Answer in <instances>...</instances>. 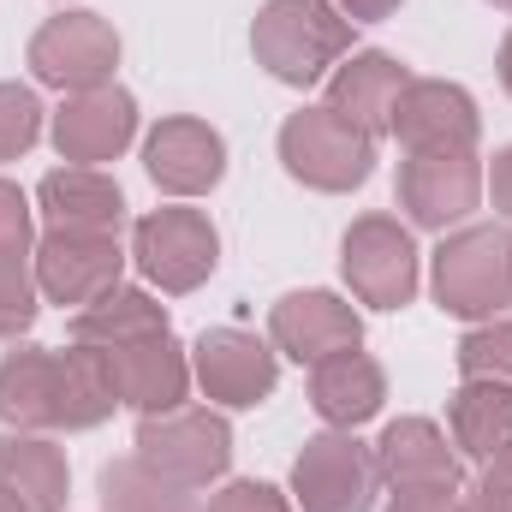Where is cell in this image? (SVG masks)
<instances>
[{"mask_svg": "<svg viewBox=\"0 0 512 512\" xmlns=\"http://www.w3.org/2000/svg\"><path fill=\"white\" fill-rule=\"evenodd\" d=\"M120 393L108 382V364L96 346L48 352V346H18L0 358V423L6 429H96L108 423Z\"/></svg>", "mask_w": 512, "mask_h": 512, "instance_id": "obj_1", "label": "cell"}, {"mask_svg": "<svg viewBox=\"0 0 512 512\" xmlns=\"http://www.w3.org/2000/svg\"><path fill=\"white\" fill-rule=\"evenodd\" d=\"M251 54L268 78L310 90L352 54V18L334 0H268L251 24Z\"/></svg>", "mask_w": 512, "mask_h": 512, "instance_id": "obj_2", "label": "cell"}, {"mask_svg": "<svg viewBox=\"0 0 512 512\" xmlns=\"http://www.w3.org/2000/svg\"><path fill=\"white\" fill-rule=\"evenodd\" d=\"M137 465L155 471L161 483L173 489H209L227 477L233 465V429L221 411H203V405H173V411H149L137 423V441H131Z\"/></svg>", "mask_w": 512, "mask_h": 512, "instance_id": "obj_3", "label": "cell"}, {"mask_svg": "<svg viewBox=\"0 0 512 512\" xmlns=\"http://www.w3.org/2000/svg\"><path fill=\"white\" fill-rule=\"evenodd\" d=\"M435 304L465 322H495L512 310V233L483 221L459 227L435 251Z\"/></svg>", "mask_w": 512, "mask_h": 512, "instance_id": "obj_4", "label": "cell"}, {"mask_svg": "<svg viewBox=\"0 0 512 512\" xmlns=\"http://www.w3.org/2000/svg\"><path fill=\"white\" fill-rule=\"evenodd\" d=\"M280 161L298 185L310 191H358L376 167V137L358 131L352 120H340L328 102L322 108H298L286 126H280Z\"/></svg>", "mask_w": 512, "mask_h": 512, "instance_id": "obj_5", "label": "cell"}, {"mask_svg": "<svg viewBox=\"0 0 512 512\" xmlns=\"http://www.w3.org/2000/svg\"><path fill=\"white\" fill-rule=\"evenodd\" d=\"M382 489L376 447H364L352 429L310 435L292 459V501L304 512H370Z\"/></svg>", "mask_w": 512, "mask_h": 512, "instance_id": "obj_6", "label": "cell"}, {"mask_svg": "<svg viewBox=\"0 0 512 512\" xmlns=\"http://www.w3.org/2000/svg\"><path fill=\"white\" fill-rule=\"evenodd\" d=\"M131 262L143 268L149 286L161 292H197L215 262H221V239L209 227L203 209H149L137 227H131Z\"/></svg>", "mask_w": 512, "mask_h": 512, "instance_id": "obj_7", "label": "cell"}, {"mask_svg": "<svg viewBox=\"0 0 512 512\" xmlns=\"http://www.w3.org/2000/svg\"><path fill=\"white\" fill-rule=\"evenodd\" d=\"M114 66H120V36L102 12H60L30 36V72L48 90H66V96L102 90L114 84Z\"/></svg>", "mask_w": 512, "mask_h": 512, "instance_id": "obj_8", "label": "cell"}, {"mask_svg": "<svg viewBox=\"0 0 512 512\" xmlns=\"http://www.w3.org/2000/svg\"><path fill=\"white\" fill-rule=\"evenodd\" d=\"M120 268H126V251H120V233H96V227H48L36 239V292L48 304H96L102 292L120 286Z\"/></svg>", "mask_w": 512, "mask_h": 512, "instance_id": "obj_9", "label": "cell"}, {"mask_svg": "<svg viewBox=\"0 0 512 512\" xmlns=\"http://www.w3.org/2000/svg\"><path fill=\"white\" fill-rule=\"evenodd\" d=\"M340 268L358 304L376 310H405L417 298V245L393 215H364L352 221L346 245H340Z\"/></svg>", "mask_w": 512, "mask_h": 512, "instance_id": "obj_10", "label": "cell"}, {"mask_svg": "<svg viewBox=\"0 0 512 512\" xmlns=\"http://www.w3.org/2000/svg\"><path fill=\"white\" fill-rule=\"evenodd\" d=\"M477 131L483 120H477L471 90L447 78H411L393 108V137L405 143V155H471Z\"/></svg>", "mask_w": 512, "mask_h": 512, "instance_id": "obj_11", "label": "cell"}, {"mask_svg": "<svg viewBox=\"0 0 512 512\" xmlns=\"http://www.w3.org/2000/svg\"><path fill=\"white\" fill-rule=\"evenodd\" d=\"M191 376H197V387L215 405L251 411V405H262L274 393L280 364H274V352L256 334H245V328H203L197 346H191Z\"/></svg>", "mask_w": 512, "mask_h": 512, "instance_id": "obj_12", "label": "cell"}, {"mask_svg": "<svg viewBox=\"0 0 512 512\" xmlns=\"http://www.w3.org/2000/svg\"><path fill=\"white\" fill-rule=\"evenodd\" d=\"M393 191H399V209L411 215V227L447 233L453 221H465L477 209L483 167H477V155H405Z\"/></svg>", "mask_w": 512, "mask_h": 512, "instance_id": "obj_13", "label": "cell"}, {"mask_svg": "<svg viewBox=\"0 0 512 512\" xmlns=\"http://www.w3.org/2000/svg\"><path fill=\"white\" fill-rule=\"evenodd\" d=\"M131 137H137V102H131L120 84L78 90V96H66V108L54 114V149H60L66 167L120 161Z\"/></svg>", "mask_w": 512, "mask_h": 512, "instance_id": "obj_14", "label": "cell"}, {"mask_svg": "<svg viewBox=\"0 0 512 512\" xmlns=\"http://www.w3.org/2000/svg\"><path fill=\"white\" fill-rule=\"evenodd\" d=\"M268 340L292 364H322V358L352 352L364 340V316L334 292H286L268 310Z\"/></svg>", "mask_w": 512, "mask_h": 512, "instance_id": "obj_15", "label": "cell"}, {"mask_svg": "<svg viewBox=\"0 0 512 512\" xmlns=\"http://www.w3.org/2000/svg\"><path fill=\"white\" fill-rule=\"evenodd\" d=\"M143 167H149V179L167 197H203L227 173V143H221V131L209 126V120L173 114V120H161V126L149 131Z\"/></svg>", "mask_w": 512, "mask_h": 512, "instance_id": "obj_16", "label": "cell"}, {"mask_svg": "<svg viewBox=\"0 0 512 512\" xmlns=\"http://www.w3.org/2000/svg\"><path fill=\"white\" fill-rule=\"evenodd\" d=\"M102 364H108V382L120 393V405L131 411H173L185 405V387H191V358L179 352L173 334H143L126 346H96Z\"/></svg>", "mask_w": 512, "mask_h": 512, "instance_id": "obj_17", "label": "cell"}, {"mask_svg": "<svg viewBox=\"0 0 512 512\" xmlns=\"http://www.w3.org/2000/svg\"><path fill=\"white\" fill-rule=\"evenodd\" d=\"M36 322V233H30V197L0 179V340L30 334Z\"/></svg>", "mask_w": 512, "mask_h": 512, "instance_id": "obj_18", "label": "cell"}, {"mask_svg": "<svg viewBox=\"0 0 512 512\" xmlns=\"http://www.w3.org/2000/svg\"><path fill=\"white\" fill-rule=\"evenodd\" d=\"M405 84H411V72L393 54L370 48V54H352L328 72V108L340 120H352L358 131L382 137V131H393V108H399Z\"/></svg>", "mask_w": 512, "mask_h": 512, "instance_id": "obj_19", "label": "cell"}, {"mask_svg": "<svg viewBox=\"0 0 512 512\" xmlns=\"http://www.w3.org/2000/svg\"><path fill=\"white\" fill-rule=\"evenodd\" d=\"M387 399V376L382 364L370 358V352H334V358H322V364H310V405H316V417L328 423V429H358V423H370L376 411H382Z\"/></svg>", "mask_w": 512, "mask_h": 512, "instance_id": "obj_20", "label": "cell"}, {"mask_svg": "<svg viewBox=\"0 0 512 512\" xmlns=\"http://www.w3.org/2000/svg\"><path fill=\"white\" fill-rule=\"evenodd\" d=\"M376 471H382L387 489H423V483L459 489V453L447 447V435L429 417L387 423L382 441H376Z\"/></svg>", "mask_w": 512, "mask_h": 512, "instance_id": "obj_21", "label": "cell"}, {"mask_svg": "<svg viewBox=\"0 0 512 512\" xmlns=\"http://www.w3.org/2000/svg\"><path fill=\"white\" fill-rule=\"evenodd\" d=\"M36 203H42L48 227L120 233V221H126V191H120V179H108L102 167H54V173L36 185Z\"/></svg>", "mask_w": 512, "mask_h": 512, "instance_id": "obj_22", "label": "cell"}, {"mask_svg": "<svg viewBox=\"0 0 512 512\" xmlns=\"http://www.w3.org/2000/svg\"><path fill=\"white\" fill-rule=\"evenodd\" d=\"M66 453L48 435H0V489L18 501L24 512H66Z\"/></svg>", "mask_w": 512, "mask_h": 512, "instance_id": "obj_23", "label": "cell"}, {"mask_svg": "<svg viewBox=\"0 0 512 512\" xmlns=\"http://www.w3.org/2000/svg\"><path fill=\"white\" fill-rule=\"evenodd\" d=\"M447 429L459 459H495L501 447H512V387L465 376V387L447 399Z\"/></svg>", "mask_w": 512, "mask_h": 512, "instance_id": "obj_24", "label": "cell"}, {"mask_svg": "<svg viewBox=\"0 0 512 512\" xmlns=\"http://www.w3.org/2000/svg\"><path fill=\"white\" fill-rule=\"evenodd\" d=\"M143 334H167V304H155L137 286H114L96 304L72 310V346H126Z\"/></svg>", "mask_w": 512, "mask_h": 512, "instance_id": "obj_25", "label": "cell"}, {"mask_svg": "<svg viewBox=\"0 0 512 512\" xmlns=\"http://www.w3.org/2000/svg\"><path fill=\"white\" fill-rule=\"evenodd\" d=\"M102 512H203L191 489L161 483L155 471H143L137 459H114L102 471Z\"/></svg>", "mask_w": 512, "mask_h": 512, "instance_id": "obj_26", "label": "cell"}, {"mask_svg": "<svg viewBox=\"0 0 512 512\" xmlns=\"http://www.w3.org/2000/svg\"><path fill=\"white\" fill-rule=\"evenodd\" d=\"M459 376L512 387V316L477 322V328L459 340Z\"/></svg>", "mask_w": 512, "mask_h": 512, "instance_id": "obj_27", "label": "cell"}, {"mask_svg": "<svg viewBox=\"0 0 512 512\" xmlns=\"http://www.w3.org/2000/svg\"><path fill=\"white\" fill-rule=\"evenodd\" d=\"M42 137V102L30 84H0V161H18Z\"/></svg>", "mask_w": 512, "mask_h": 512, "instance_id": "obj_28", "label": "cell"}, {"mask_svg": "<svg viewBox=\"0 0 512 512\" xmlns=\"http://www.w3.org/2000/svg\"><path fill=\"white\" fill-rule=\"evenodd\" d=\"M203 512H292V501L274 489V483H256V477H239V483H221L209 495Z\"/></svg>", "mask_w": 512, "mask_h": 512, "instance_id": "obj_29", "label": "cell"}, {"mask_svg": "<svg viewBox=\"0 0 512 512\" xmlns=\"http://www.w3.org/2000/svg\"><path fill=\"white\" fill-rule=\"evenodd\" d=\"M387 512H459V489L447 483H423V489H393Z\"/></svg>", "mask_w": 512, "mask_h": 512, "instance_id": "obj_30", "label": "cell"}, {"mask_svg": "<svg viewBox=\"0 0 512 512\" xmlns=\"http://www.w3.org/2000/svg\"><path fill=\"white\" fill-rule=\"evenodd\" d=\"M459 512H512V495L501 489V483H489V477H483L471 495H459Z\"/></svg>", "mask_w": 512, "mask_h": 512, "instance_id": "obj_31", "label": "cell"}, {"mask_svg": "<svg viewBox=\"0 0 512 512\" xmlns=\"http://www.w3.org/2000/svg\"><path fill=\"white\" fill-rule=\"evenodd\" d=\"M489 197H495V209L512 221V143L495 155V167H489Z\"/></svg>", "mask_w": 512, "mask_h": 512, "instance_id": "obj_32", "label": "cell"}, {"mask_svg": "<svg viewBox=\"0 0 512 512\" xmlns=\"http://www.w3.org/2000/svg\"><path fill=\"white\" fill-rule=\"evenodd\" d=\"M334 6H340L352 24H382V18H393L405 0H334Z\"/></svg>", "mask_w": 512, "mask_h": 512, "instance_id": "obj_33", "label": "cell"}, {"mask_svg": "<svg viewBox=\"0 0 512 512\" xmlns=\"http://www.w3.org/2000/svg\"><path fill=\"white\" fill-rule=\"evenodd\" d=\"M483 477H489V483H501V489L512 495V447H501L495 459H483Z\"/></svg>", "mask_w": 512, "mask_h": 512, "instance_id": "obj_34", "label": "cell"}, {"mask_svg": "<svg viewBox=\"0 0 512 512\" xmlns=\"http://www.w3.org/2000/svg\"><path fill=\"white\" fill-rule=\"evenodd\" d=\"M501 90L512 96V30H507V42H501Z\"/></svg>", "mask_w": 512, "mask_h": 512, "instance_id": "obj_35", "label": "cell"}, {"mask_svg": "<svg viewBox=\"0 0 512 512\" xmlns=\"http://www.w3.org/2000/svg\"><path fill=\"white\" fill-rule=\"evenodd\" d=\"M0 512H24V507H18V501H12V495H6V489H0Z\"/></svg>", "mask_w": 512, "mask_h": 512, "instance_id": "obj_36", "label": "cell"}, {"mask_svg": "<svg viewBox=\"0 0 512 512\" xmlns=\"http://www.w3.org/2000/svg\"><path fill=\"white\" fill-rule=\"evenodd\" d=\"M489 6H507V12H512V0H489Z\"/></svg>", "mask_w": 512, "mask_h": 512, "instance_id": "obj_37", "label": "cell"}]
</instances>
